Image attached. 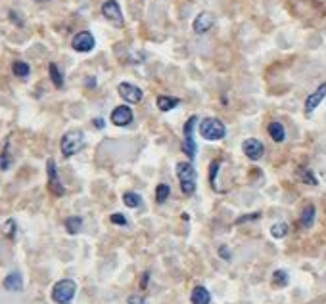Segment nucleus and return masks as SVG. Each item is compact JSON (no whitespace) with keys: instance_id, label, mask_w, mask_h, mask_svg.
<instances>
[{"instance_id":"f257e3e1","label":"nucleus","mask_w":326,"mask_h":304,"mask_svg":"<svg viewBox=\"0 0 326 304\" xmlns=\"http://www.w3.org/2000/svg\"><path fill=\"white\" fill-rule=\"evenodd\" d=\"M198 130H200V136L203 140H209V142H215V140H223L225 136H227V126L223 121L219 119H215V117H207V119H203L198 126Z\"/></svg>"},{"instance_id":"f03ea898","label":"nucleus","mask_w":326,"mask_h":304,"mask_svg":"<svg viewBox=\"0 0 326 304\" xmlns=\"http://www.w3.org/2000/svg\"><path fill=\"white\" fill-rule=\"evenodd\" d=\"M177 176H179V182H181L182 193L184 195H192L196 191V180H198L196 169L186 161L177 163Z\"/></svg>"},{"instance_id":"7ed1b4c3","label":"nucleus","mask_w":326,"mask_h":304,"mask_svg":"<svg viewBox=\"0 0 326 304\" xmlns=\"http://www.w3.org/2000/svg\"><path fill=\"white\" fill-rule=\"evenodd\" d=\"M85 145V136L81 130H69L62 136V142H60V147H62V155L64 157H73L75 153H79Z\"/></svg>"},{"instance_id":"20e7f679","label":"nucleus","mask_w":326,"mask_h":304,"mask_svg":"<svg viewBox=\"0 0 326 304\" xmlns=\"http://www.w3.org/2000/svg\"><path fill=\"white\" fill-rule=\"evenodd\" d=\"M77 293V285L73 279H62L52 287V300L56 304H71Z\"/></svg>"},{"instance_id":"39448f33","label":"nucleus","mask_w":326,"mask_h":304,"mask_svg":"<svg viewBox=\"0 0 326 304\" xmlns=\"http://www.w3.org/2000/svg\"><path fill=\"white\" fill-rule=\"evenodd\" d=\"M198 123V117L196 115H192L190 119L184 123V140H182V151L184 155H188L190 159L196 157V151H198V147H196V142H194V126Z\"/></svg>"},{"instance_id":"423d86ee","label":"nucleus","mask_w":326,"mask_h":304,"mask_svg":"<svg viewBox=\"0 0 326 304\" xmlns=\"http://www.w3.org/2000/svg\"><path fill=\"white\" fill-rule=\"evenodd\" d=\"M46 172H48V190H50V193L56 195V197H62V195L66 193V188H64V184H62L60 178H58V171H56V163H54V159H48Z\"/></svg>"},{"instance_id":"0eeeda50","label":"nucleus","mask_w":326,"mask_h":304,"mask_svg":"<svg viewBox=\"0 0 326 304\" xmlns=\"http://www.w3.org/2000/svg\"><path fill=\"white\" fill-rule=\"evenodd\" d=\"M102 14L107 21H112L115 27H123V14H121V8L115 0H105L102 4Z\"/></svg>"},{"instance_id":"6e6552de","label":"nucleus","mask_w":326,"mask_h":304,"mask_svg":"<svg viewBox=\"0 0 326 304\" xmlns=\"http://www.w3.org/2000/svg\"><path fill=\"white\" fill-rule=\"evenodd\" d=\"M71 46H73L75 52H90V50H94L96 40L90 31H81V33H77L75 37H73Z\"/></svg>"},{"instance_id":"1a4fd4ad","label":"nucleus","mask_w":326,"mask_h":304,"mask_svg":"<svg viewBox=\"0 0 326 304\" xmlns=\"http://www.w3.org/2000/svg\"><path fill=\"white\" fill-rule=\"evenodd\" d=\"M117 92L129 104H140L142 102V96H144L142 90L138 86L131 85V83H121V85L117 86Z\"/></svg>"},{"instance_id":"9d476101","label":"nucleus","mask_w":326,"mask_h":304,"mask_svg":"<svg viewBox=\"0 0 326 304\" xmlns=\"http://www.w3.org/2000/svg\"><path fill=\"white\" fill-rule=\"evenodd\" d=\"M213 25H215V16H213L211 12H201V14H198L196 19H194L192 29H194L196 35H203V33H207Z\"/></svg>"},{"instance_id":"9b49d317","label":"nucleus","mask_w":326,"mask_h":304,"mask_svg":"<svg viewBox=\"0 0 326 304\" xmlns=\"http://www.w3.org/2000/svg\"><path fill=\"white\" fill-rule=\"evenodd\" d=\"M112 123L115 126H129L133 123V109L129 105H117L112 111Z\"/></svg>"},{"instance_id":"f8f14e48","label":"nucleus","mask_w":326,"mask_h":304,"mask_svg":"<svg viewBox=\"0 0 326 304\" xmlns=\"http://www.w3.org/2000/svg\"><path fill=\"white\" fill-rule=\"evenodd\" d=\"M242 151L246 157H249L251 161H257L263 157V151H265V147H263V143L255 140V138H248L246 142L242 143Z\"/></svg>"},{"instance_id":"ddd939ff","label":"nucleus","mask_w":326,"mask_h":304,"mask_svg":"<svg viewBox=\"0 0 326 304\" xmlns=\"http://www.w3.org/2000/svg\"><path fill=\"white\" fill-rule=\"evenodd\" d=\"M324 98H326V83H322V85L318 86L315 92H313V94H311V96H309V98L305 100V113H307V115L313 113L316 107L320 105V102H322Z\"/></svg>"},{"instance_id":"4468645a","label":"nucleus","mask_w":326,"mask_h":304,"mask_svg":"<svg viewBox=\"0 0 326 304\" xmlns=\"http://www.w3.org/2000/svg\"><path fill=\"white\" fill-rule=\"evenodd\" d=\"M4 289L6 291H12V293H19L23 289V279H21V274L19 272H12L6 276L4 279Z\"/></svg>"},{"instance_id":"2eb2a0df","label":"nucleus","mask_w":326,"mask_h":304,"mask_svg":"<svg viewBox=\"0 0 326 304\" xmlns=\"http://www.w3.org/2000/svg\"><path fill=\"white\" fill-rule=\"evenodd\" d=\"M190 300H192V304H209L211 302L209 291H207L203 285L194 287V291H192V295H190Z\"/></svg>"},{"instance_id":"dca6fc26","label":"nucleus","mask_w":326,"mask_h":304,"mask_svg":"<svg viewBox=\"0 0 326 304\" xmlns=\"http://www.w3.org/2000/svg\"><path fill=\"white\" fill-rule=\"evenodd\" d=\"M155 104L159 107V111L167 113V111H171L173 107H177V105L181 104V100L179 98H171V96H157Z\"/></svg>"},{"instance_id":"f3484780","label":"nucleus","mask_w":326,"mask_h":304,"mask_svg":"<svg viewBox=\"0 0 326 304\" xmlns=\"http://www.w3.org/2000/svg\"><path fill=\"white\" fill-rule=\"evenodd\" d=\"M268 134H270V138L275 140V142L282 143L284 142V138H286V132H284V126L277 121H273V123L268 124Z\"/></svg>"},{"instance_id":"a211bd4d","label":"nucleus","mask_w":326,"mask_h":304,"mask_svg":"<svg viewBox=\"0 0 326 304\" xmlns=\"http://www.w3.org/2000/svg\"><path fill=\"white\" fill-rule=\"evenodd\" d=\"M48 73H50V79H52V83H54L56 88H64V75H62V71H60V67L56 63L48 65Z\"/></svg>"},{"instance_id":"6ab92c4d","label":"nucleus","mask_w":326,"mask_h":304,"mask_svg":"<svg viewBox=\"0 0 326 304\" xmlns=\"http://www.w3.org/2000/svg\"><path fill=\"white\" fill-rule=\"evenodd\" d=\"M315 222V207L313 205H307L303 212H301V226L303 228H311Z\"/></svg>"},{"instance_id":"aec40b11","label":"nucleus","mask_w":326,"mask_h":304,"mask_svg":"<svg viewBox=\"0 0 326 304\" xmlns=\"http://www.w3.org/2000/svg\"><path fill=\"white\" fill-rule=\"evenodd\" d=\"M12 71H14V75L19 77V79H25V77H29V73H31V67H29V63H25V61H14V63H12Z\"/></svg>"},{"instance_id":"412c9836","label":"nucleus","mask_w":326,"mask_h":304,"mask_svg":"<svg viewBox=\"0 0 326 304\" xmlns=\"http://www.w3.org/2000/svg\"><path fill=\"white\" fill-rule=\"evenodd\" d=\"M297 178L301 182H305V184H309V186H316V184H318L315 178V174L309 171V169H305V167H299V169H297Z\"/></svg>"},{"instance_id":"4be33fe9","label":"nucleus","mask_w":326,"mask_h":304,"mask_svg":"<svg viewBox=\"0 0 326 304\" xmlns=\"http://www.w3.org/2000/svg\"><path fill=\"white\" fill-rule=\"evenodd\" d=\"M123 203L129 207V209H136V207H140L142 197H140L138 193H134V191H127L123 195Z\"/></svg>"},{"instance_id":"5701e85b","label":"nucleus","mask_w":326,"mask_h":304,"mask_svg":"<svg viewBox=\"0 0 326 304\" xmlns=\"http://www.w3.org/2000/svg\"><path fill=\"white\" fill-rule=\"evenodd\" d=\"M81 226H83V218H79V216H71V218L66 220V230L71 234V236L79 234Z\"/></svg>"},{"instance_id":"b1692460","label":"nucleus","mask_w":326,"mask_h":304,"mask_svg":"<svg viewBox=\"0 0 326 304\" xmlns=\"http://www.w3.org/2000/svg\"><path fill=\"white\" fill-rule=\"evenodd\" d=\"M270 234H273V238L275 239H282L288 234V224L286 222H277V224H273Z\"/></svg>"},{"instance_id":"393cba45","label":"nucleus","mask_w":326,"mask_h":304,"mask_svg":"<svg viewBox=\"0 0 326 304\" xmlns=\"http://www.w3.org/2000/svg\"><path fill=\"white\" fill-rule=\"evenodd\" d=\"M169 193H171V188H169L167 184H159V186L155 188V201H157V203H165L167 197H169Z\"/></svg>"},{"instance_id":"a878e982","label":"nucleus","mask_w":326,"mask_h":304,"mask_svg":"<svg viewBox=\"0 0 326 304\" xmlns=\"http://www.w3.org/2000/svg\"><path fill=\"white\" fill-rule=\"evenodd\" d=\"M288 281H290V277H288V274L284 270H277V272L273 274V283L277 287H286Z\"/></svg>"},{"instance_id":"bb28decb","label":"nucleus","mask_w":326,"mask_h":304,"mask_svg":"<svg viewBox=\"0 0 326 304\" xmlns=\"http://www.w3.org/2000/svg\"><path fill=\"white\" fill-rule=\"evenodd\" d=\"M221 163L219 161H213L209 165V182H211V188L213 190H217V186H215V178H217V171H219Z\"/></svg>"},{"instance_id":"cd10ccee","label":"nucleus","mask_w":326,"mask_h":304,"mask_svg":"<svg viewBox=\"0 0 326 304\" xmlns=\"http://www.w3.org/2000/svg\"><path fill=\"white\" fill-rule=\"evenodd\" d=\"M0 169L2 171H8L10 169V155H8V145H6V149H4V153L0 155Z\"/></svg>"},{"instance_id":"c85d7f7f","label":"nucleus","mask_w":326,"mask_h":304,"mask_svg":"<svg viewBox=\"0 0 326 304\" xmlns=\"http://www.w3.org/2000/svg\"><path fill=\"white\" fill-rule=\"evenodd\" d=\"M112 222L114 224H117V226H127V218H125L123 214H119V212H115V214H112Z\"/></svg>"},{"instance_id":"c756f323","label":"nucleus","mask_w":326,"mask_h":304,"mask_svg":"<svg viewBox=\"0 0 326 304\" xmlns=\"http://www.w3.org/2000/svg\"><path fill=\"white\" fill-rule=\"evenodd\" d=\"M4 232L8 234V238H14V236H16V222H14V220H8L6 226H4Z\"/></svg>"},{"instance_id":"7c9ffc66","label":"nucleus","mask_w":326,"mask_h":304,"mask_svg":"<svg viewBox=\"0 0 326 304\" xmlns=\"http://www.w3.org/2000/svg\"><path fill=\"white\" fill-rule=\"evenodd\" d=\"M129 304H148V302H146V300H144L142 296L133 295V296H129Z\"/></svg>"},{"instance_id":"2f4dec72","label":"nucleus","mask_w":326,"mask_h":304,"mask_svg":"<svg viewBox=\"0 0 326 304\" xmlns=\"http://www.w3.org/2000/svg\"><path fill=\"white\" fill-rule=\"evenodd\" d=\"M259 218V212H255V214H248V216H242V218L236 220V224H242V222H246V220H255Z\"/></svg>"},{"instance_id":"473e14b6","label":"nucleus","mask_w":326,"mask_h":304,"mask_svg":"<svg viewBox=\"0 0 326 304\" xmlns=\"http://www.w3.org/2000/svg\"><path fill=\"white\" fill-rule=\"evenodd\" d=\"M219 255L225 258V260H230V253H229V249H227V247H221L219 249Z\"/></svg>"},{"instance_id":"72a5a7b5","label":"nucleus","mask_w":326,"mask_h":304,"mask_svg":"<svg viewBox=\"0 0 326 304\" xmlns=\"http://www.w3.org/2000/svg\"><path fill=\"white\" fill-rule=\"evenodd\" d=\"M148 277H150V274H144L142 276V281H140V287H142V289H146V285H148Z\"/></svg>"},{"instance_id":"f704fd0d","label":"nucleus","mask_w":326,"mask_h":304,"mask_svg":"<svg viewBox=\"0 0 326 304\" xmlns=\"http://www.w3.org/2000/svg\"><path fill=\"white\" fill-rule=\"evenodd\" d=\"M94 126L96 128H104V119H94Z\"/></svg>"},{"instance_id":"c9c22d12","label":"nucleus","mask_w":326,"mask_h":304,"mask_svg":"<svg viewBox=\"0 0 326 304\" xmlns=\"http://www.w3.org/2000/svg\"><path fill=\"white\" fill-rule=\"evenodd\" d=\"M37 2H48V0H37Z\"/></svg>"}]
</instances>
